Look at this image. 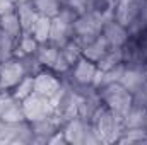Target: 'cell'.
<instances>
[{"label":"cell","instance_id":"cell-1","mask_svg":"<svg viewBox=\"0 0 147 145\" xmlns=\"http://www.w3.org/2000/svg\"><path fill=\"white\" fill-rule=\"evenodd\" d=\"M125 56L132 63H147V26L139 34L128 39Z\"/></svg>","mask_w":147,"mask_h":145}]
</instances>
